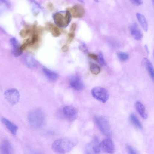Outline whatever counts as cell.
<instances>
[{
    "instance_id": "6da1fadb",
    "label": "cell",
    "mask_w": 154,
    "mask_h": 154,
    "mask_svg": "<svg viewBox=\"0 0 154 154\" xmlns=\"http://www.w3.org/2000/svg\"><path fill=\"white\" fill-rule=\"evenodd\" d=\"M78 140L73 137H65L57 139L53 143V151L59 154H65L70 152L77 144Z\"/></svg>"
},
{
    "instance_id": "7a4b0ae2",
    "label": "cell",
    "mask_w": 154,
    "mask_h": 154,
    "mask_svg": "<svg viewBox=\"0 0 154 154\" xmlns=\"http://www.w3.org/2000/svg\"><path fill=\"white\" fill-rule=\"evenodd\" d=\"M28 120L29 124L32 128H40L43 125L44 122V114L40 109H35L29 114Z\"/></svg>"
},
{
    "instance_id": "3957f363",
    "label": "cell",
    "mask_w": 154,
    "mask_h": 154,
    "mask_svg": "<svg viewBox=\"0 0 154 154\" xmlns=\"http://www.w3.org/2000/svg\"><path fill=\"white\" fill-rule=\"evenodd\" d=\"M71 15L68 10L57 12L54 14L53 20L56 25L59 27L65 28L69 23Z\"/></svg>"
},
{
    "instance_id": "277c9868",
    "label": "cell",
    "mask_w": 154,
    "mask_h": 154,
    "mask_svg": "<svg viewBox=\"0 0 154 154\" xmlns=\"http://www.w3.org/2000/svg\"><path fill=\"white\" fill-rule=\"evenodd\" d=\"M95 122L101 132L106 136L111 135V130L109 123L105 117L97 115L94 117Z\"/></svg>"
},
{
    "instance_id": "5b68a950",
    "label": "cell",
    "mask_w": 154,
    "mask_h": 154,
    "mask_svg": "<svg viewBox=\"0 0 154 154\" xmlns=\"http://www.w3.org/2000/svg\"><path fill=\"white\" fill-rule=\"evenodd\" d=\"M91 93L95 98L103 103H105L109 98V94L108 91L103 87H94L91 90Z\"/></svg>"
},
{
    "instance_id": "8992f818",
    "label": "cell",
    "mask_w": 154,
    "mask_h": 154,
    "mask_svg": "<svg viewBox=\"0 0 154 154\" xmlns=\"http://www.w3.org/2000/svg\"><path fill=\"white\" fill-rule=\"evenodd\" d=\"M4 96L7 101L11 105L16 104L20 98L18 91L15 88L7 90L4 93Z\"/></svg>"
},
{
    "instance_id": "52a82bcc",
    "label": "cell",
    "mask_w": 154,
    "mask_h": 154,
    "mask_svg": "<svg viewBox=\"0 0 154 154\" xmlns=\"http://www.w3.org/2000/svg\"><path fill=\"white\" fill-rule=\"evenodd\" d=\"M100 147L101 150L106 153L112 154L115 152L114 144L112 140L109 138H106L102 140L100 143Z\"/></svg>"
},
{
    "instance_id": "ba28073f",
    "label": "cell",
    "mask_w": 154,
    "mask_h": 154,
    "mask_svg": "<svg viewBox=\"0 0 154 154\" xmlns=\"http://www.w3.org/2000/svg\"><path fill=\"white\" fill-rule=\"evenodd\" d=\"M67 10L70 12L73 17L75 18L82 17L85 13L84 7L80 5H75L71 8H68Z\"/></svg>"
},
{
    "instance_id": "9c48e42d",
    "label": "cell",
    "mask_w": 154,
    "mask_h": 154,
    "mask_svg": "<svg viewBox=\"0 0 154 154\" xmlns=\"http://www.w3.org/2000/svg\"><path fill=\"white\" fill-rule=\"evenodd\" d=\"M129 30L131 35L135 40L140 41L142 39L143 34L136 23H134L130 25Z\"/></svg>"
},
{
    "instance_id": "30bf717a",
    "label": "cell",
    "mask_w": 154,
    "mask_h": 154,
    "mask_svg": "<svg viewBox=\"0 0 154 154\" xmlns=\"http://www.w3.org/2000/svg\"><path fill=\"white\" fill-rule=\"evenodd\" d=\"M69 83L71 87L75 90L81 91L84 88L83 82L78 75L72 76L70 79Z\"/></svg>"
},
{
    "instance_id": "8fae6325",
    "label": "cell",
    "mask_w": 154,
    "mask_h": 154,
    "mask_svg": "<svg viewBox=\"0 0 154 154\" xmlns=\"http://www.w3.org/2000/svg\"><path fill=\"white\" fill-rule=\"evenodd\" d=\"M63 112L67 118L71 120L75 119L77 115L76 109L69 106H65L63 109Z\"/></svg>"
},
{
    "instance_id": "7c38bea8",
    "label": "cell",
    "mask_w": 154,
    "mask_h": 154,
    "mask_svg": "<svg viewBox=\"0 0 154 154\" xmlns=\"http://www.w3.org/2000/svg\"><path fill=\"white\" fill-rule=\"evenodd\" d=\"M10 42L13 55L17 57L21 55L23 51L20 49V46L17 40L14 37H12L10 39Z\"/></svg>"
},
{
    "instance_id": "4fadbf2b",
    "label": "cell",
    "mask_w": 154,
    "mask_h": 154,
    "mask_svg": "<svg viewBox=\"0 0 154 154\" xmlns=\"http://www.w3.org/2000/svg\"><path fill=\"white\" fill-rule=\"evenodd\" d=\"M23 60L28 67L33 68L37 65V62L34 57L30 54H26L23 56Z\"/></svg>"
},
{
    "instance_id": "5bb4252c",
    "label": "cell",
    "mask_w": 154,
    "mask_h": 154,
    "mask_svg": "<svg viewBox=\"0 0 154 154\" xmlns=\"http://www.w3.org/2000/svg\"><path fill=\"white\" fill-rule=\"evenodd\" d=\"M3 123L11 134L15 135L18 130V127L16 125L7 119L3 118L2 119Z\"/></svg>"
},
{
    "instance_id": "9a60e30c",
    "label": "cell",
    "mask_w": 154,
    "mask_h": 154,
    "mask_svg": "<svg viewBox=\"0 0 154 154\" xmlns=\"http://www.w3.org/2000/svg\"><path fill=\"white\" fill-rule=\"evenodd\" d=\"M142 63L147 70L151 78L154 81V68L151 62L148 59L144 58L142 60Z\"/></svg>"
},
{
    "instance_id": "2e32d148",
    "label": "cell",
    "mask_w": 154,
    "mask_h": 154,
    "mask_svg": "<svg viewBox=\"0 0 154 154\" xmlns=\"http://www.w3.org/2000/svg\"><path fill=\"white\" fill-rule=\"evenodd\" d=\"M46 28L48 31L51 33L53 36L55 37H58L61 34L60 31L58 28L51 23H46Z\"/></svg>"
},
{
    "instance_id": "e0dca14e",
    "label": "cell",
    "mask_w": 154,
    "mask_h": 154,
    "mask_svg": "<svg viewBox=\"0 0 154 154\" xmlns=\"http://www.w3.org/2000/svg\"><path fill=\"white\" fill-rule=\"evenodd\" d=\"M135 107L137 112L142 118L146 119L147 118L148 115L145 107L141 102L136 101L135 103Z\"/></svg>"
},
{
    "instance_id": "ac0fdd59",
    "label": "cell",
    "mask_w": 154,
    "mask_h": 154,
    "mask_svg": "<svg viewBox=\"0 0 154 154\" xmlns=\"http://www.w3.org/2000/svg\"><path fill=\"white\" fill-rule=\"evenodd\" d=\"M2 154H12V148L9 142L7 140L3 141L0 146Z\"/></svg>"
},
{
    "instance_id": "d6986e66",
    "label": "cell",
    "mask_w": 154,
    "mask_h": 154,
    "mask_svg": "<svg viewBox=\"0 0 154 154\" xmlns=\"http://www.w3.org/2000/svg\"><path fill=\"white\" fill-rule=\"evenodd\" d=\"M136 17L143 30L145 31H147L148 29V23L144 16L138 12L136 14Z\"/></svg>"
},
{
    "instance_id": "ffe728a7",
    "label": "cell",
    "mask_w": 154,
    "mask_h": 154,
    "mask_svg": "<svg viewBox=\"0 0 154 154\" xmlns=\"http://www.w3.org/2000/svg\"><path fill=\"white\" fill-rule=\"evenodd\" d=\"M42 71L45 76L50 80H54L57 78L58 75L56 72L48 68H43Z\"/></svg>"
},
{
    "instance_id": "44dd1931",
    "label": "cell",
    "mask_w": 154,
    "mask_h": 154,
    "mask_svg": "<svg viewBox=\"0 0 154 154\" xmlns=\"http://www.w3.org/2000/svg\"><path fill=\"white\" fill-rule=\"evenodd\" d=\"M129 118L131 122L137 127L140 129L142 128V126L141 123L134 114L133 113L131 114Z\"/></svg>"
},
{
    "instance_id": "7402d4cb",
    "label": "cell",
    "mask_w": 154,
    "mask_h": 154,
    "mask_svg": "<svg viewBox=\"0 0 154 154\" xmlns=\"http://www.w3.org/2000/svg\"><path fill=\"white\" fill-rule=\"evenodd\" d=\"M90 69L92 73L94 75H97L100 71L99 66L96 64L93 63L90 66Z\"/></svg>"
},
{
    "instance_id": "603a6c76",
    "label": "cell",
    "mask_w": 154,
    "mask_h": 154,
    "mask_svg": "<svg viewBox=\"0 0 154 154\" xmlns=\"http://www.w3.org/2000/svg\"><path fill=\"white\" fill-rule=\"evenodd\" d=\"M118 56L119 59L123 61L127 60L129 57L128 54L125 52H119L118 54Z\"/></svg>"
},
{
    "instance_id": "cb8c5ba5",
    "label": "cell",
    "mask_w": 154,
    "mask_h": 154,
    "mask_svg": "<svg viewBox=\"0 0 154 154\" xmlns=\"http://www.w3.org/2000/svg\"><path fill=\"white\" fill-rule=\"evenodd\" d=\"M85 154H95L91 141L87 144L86 146Z\"/></svg>"
},
{
    "instance_id": "d4e9b609",
    "label": "cell",
    "mask_w": 154,
    "mask_h": 154,
    "mask_svg": "<svg viewBox=\"0 0 154 154\" xmlns=\"http://www.w3.org/2000/svg\"><path fill=\"white\" fill-rule=\"evenodd\" d=\"M99 63L102 66H104L106 65V62L104 59L103 54L101 52H100L99 54L98 57Z\"/></svg>"
},
{
    "instance_id": "484cf974",
    "label": "cell",
    "mask_w": 154,
    "mask_h": 154,
    "mask_svg": "<svg viewBox=\"0 0 154 154\" xmlns=\"http://www.w3.org/2000/svg\"><path fill=\"white\" fill-rule=\"evenodd\" d=\"M131 3L134 5L136 6H139L143 3V1L141 0H131Z\"/></svg>"
},
{
    "instance_id": "4316f807",
    "label": "cell",
    "mask_w": 154,
    "mask_h": 154,
    "mask_svg": "<svg viewBox=\"0 0 154 154\" xmlns=\"http://www.w3.org/2000/svg\"><path fill=\"white\" fill-rule=\"evenodd\" d=\"M127 149L129 154H137L136 152L131 146L128 145Z\"/></svg>"
},
{
    "instance_id": "83f0119b",
    "label": "cell",
    "mask_w": 154,
    "mask_h": 154,
    "mask_svg": "<svg viewBox=\"0 0 154 154\" xmlns=\"http://www.w3.org/2000/svg\"><path fill=\"white\" fill-rule=\"evenodd\" d=\"M79 47L81 50L84 52H87L88 51V49L85 45L84 43L81 44L79 46Z\"/></svg>"
},
{
    "instance_id": "f1b7e54d",
    "label": "cell",
    "mask_w": 154,
    "mask_h": 154,
    "mask_svg": "<svg viewBox=\"0 0 154 154\" xmlns=\"http://www.w3.org/2000/svg\"><path fill=\"white\" fill-rule=\"evenodd\" d=\"M75 33L70 32L68 35V42L69 43L71 42L74 38Z\"/></svg>"
},
{
    "instance_id": "f546056e",
    "label": "cell",
    "mask_w": 154,
    "mask_h": 154,
    "mask_svg": "<svg viewBox=\"0 0 154 154\" xmlns=\"http://www.w3.org/2000/svg\"><path fill=\"white\" fill-rule=\"evenodd\" d=\"M77 27V24L75 23H72L70 28V32L75 33V32Z\"/></svg>"
},
{
    "instance_id": "4dcf8cb0",
    "label": "cell",
    "mask_w": 154,
    "mask_h": 154,
    "mask_svg": "<svg viewBox=\"0 0 154 154\" xmlns=\"http://www.w3.org/2000/svg\"><path fill=\"white\" fill-rule=\"evenodd\" d=\"M88 56L90 58L94 60H97L98 59L97 56L96 55L93 53H89Z\"/></svg>"
},
{
    "instance_id": "1f68e13d",
    "label": "cell",
    "mask_w": 154,
    "mask_h": 154,
    "mask_svg": "<svg viewBox=\"0 0 154 154\" xmlns=\"http://www.w3.org/2000/svg\"><path fill=\"white\" fill-rule=\"evenodd\" d=\"M27 154H42L41 152H39L34 150H33L32 149H31V150L30 149L29 151H28Z\"/></svg>"
},
{
    "instance_id": "d6a6232c",
    "label": "cell",
    "mask_w": 154,
    "mask_h": 154,
    "mask_svg": "<svg viewBox=\"0 0 154 154\" xmlns=\"http://www.w3.org/2000/svg\"><path fill=\"white\" fill-rule=\"evenodd\" d=\"M69 48L67 45H63L61 48L62 51L64 52H66L69 50Z\"/></svg>"
},
{
    "instance_id": "836d02e7",
    "label": "cell",
    "mask_w": 154,
    "mask_h": 154,
    "mask_svg": "<svg viewBox=\"0 0 154 154\" xmlns=\"http://www.w3.org/2000/svg\"><path fill=\"white\" fill-rule=\"evenodd\" d=\"M144 47L146 51V53H147L148 54L149 53V51L147 45L146 44L145 45H144Z\"/></svg>"
},
{
    "instance_id": "e575fe53",
    "label": "cell",
    "mask_w": 154,
    "mask_h": 154,
    "mask_svg": "<svg viewBox=\"0 0 154 154\" xmlns=\"http://www.w3.org/2000/svg\"><path fill=\"white\" fill-rule=\"evenodd\" d=\"M152 3L153 5L154 6V0H153L152 1Z\"/></svg>"
},
{
    "instance_id": "d590c367",
    "label": "cell",
    "mask_w": 154,
    "mask_h": 154,
    "mask_svg": "<svg viewBox=\"0 0 154 154\" xmlns=\"http://www.w3.org/2000/svg\"><path fill=\"white\" fill-rule=\"evenodd\" d=\"M153 57L154 58V50H153Z\"/></svg>"
}]
</instances>
